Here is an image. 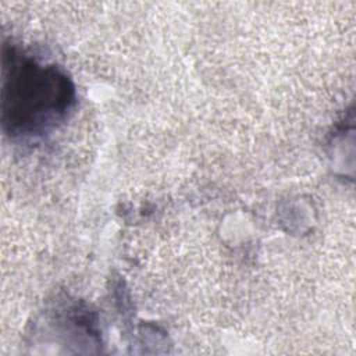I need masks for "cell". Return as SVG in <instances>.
<instances>
[{
    "label": "cell",
    "instance_id": "cell-1",
    "mask_svg": "<svg viewBox=\"0 0 356 356\" xmlns=\"http://www.w3.org/2000/svg\"><path fill=\"white\" fill-rule=\"evenodd\" d=\"M74 102V83L61 68L4 46L1 122L8 136H42L65 118Z\"/></svg>",
    "mask_w": 356,
    "mask_h": 356
}]
</instances>
